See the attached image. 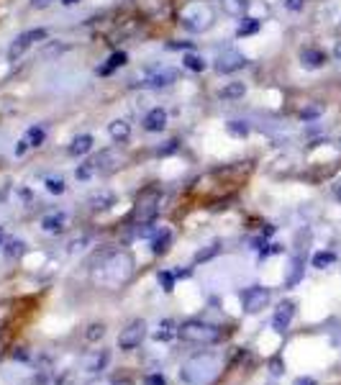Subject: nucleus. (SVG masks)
<instances>
[{
    "label": "nucleus",
    "instance_id": "6ab92c4d",
    "mask_svg": "<svg viewBox=\"0 0 341 385\" xmlns=\"http://www.w3.org/2000/svg\"><path fill=\"white\" fill-rule=\"evenodd\" d=\"M169 244H172V231L164 229L162 234H157V239L152 242V252L154 254H164L167 249H169Z\"/></svg>",
    "mask_w": 341,
    "mask_h": 385
},
{
    "label": "nucleus",
    "instance_id": "f03ea898",
    "mask_svg": "<svg viewBox=\"0 0 341 385\" xmlns=\"http://www.w3.org/2000/svg\"><path fill=\"white\" fill-rule=\"evenodd\" d=\"M210 10L208 8H203V5H190L183 16H180V24H183L187 31H206L210 26Z\"/></svg>",
    "mask_w": 341,
    "mask_h": 385
},
{
    "label": "nucleus",
    "instance_id": "9b49d317",
    "mask_svg": "<svg viewBox=\"0 0 341 385\" xmlns=\"http://www.w3.org/2000/svg\"><path fill=\"white\" fill-rule=\"evenodd\" d=\"M159 213V195L154 192L152 195V200H144V203H139V211H136V219H139L141 223H149V221H154V216Z\"/></svg>",
    "mask_w": 341,
    "mask_h": 385
},
{
    "label": "nucleus",
    "instance_id": "58836bf2",
    "mask_svg": "<svg viewBox=\"0 0 341 385\" xmlns=\"http://www.w3.org/2000/svg\"><path fill=\"white\" fill-rule=\"evenodd\" d=\"M295 385H315V380L313 378H298V380H295Z\"/></svg>",
    "mask_w": 341,
    "mask_h": 385
},
{
    "label": "nucleus",
    "instance_id": "7c9ffc66",
    "mask_svg": "<svg viewBox=\"0 0 341 385\" xmlns=\"http://www.w3.org/2000/svg\"><path fill=\"white\" fill-rule=\"evenodd\" d=\"M21 252H24V242H10L8 244V257H16Z\"/></svg>",
    "mask_w": 341,
    "mask_h": 385
},
{
    "label": "nucleus",
    "instance_id": "f704fd0d",
    "mask_svg": "<svg viewBox=\"0 0 341 385\" xmlns=\"http://www.w3.org/2000/svg\"><path fill=\"white\" fill-rule=\"evenodd\" d=\"M26 149H28V141L26 139H21L18 144H16V154L21 157V154H26Z\"/></svg>",
    "mask_w": 341,
    "mask_h": 385
},
{
    "label": "nucleus",
    "instance_id": "ddd939ff",
    "mask_svg": "<svg viewBox=\"0 0 341 385\" xmlns=\"http://www.w3.org/2000/svg\"><path fill=\"white\" fill-rule=\"evenodd\" d=\"M108 134H110V139L113 141H118V144H123L129 137H131V123L129 121H123V118H116L108 126Z\"/></svg>",
    "mask_w": 341,
    "mask_h": 385
},
{
    "label": "nucleus",
    "instance_id": "412c9836",
    "mask_svg": "<svg viewBox=\"0 0 341 385\" xmlns=\"http://www.w3.org/2000/svg\"><path fill=\"white\" fill-rule=\"evenodd\" d=\"M90 208H108V206H113V192H108V190H103V192H95V195H90Z\"/></svg>",
    "mask_w": 341,
    "mask_h": 385
},
{
    "label": "nucleus",
    "instance_id": "e433bc0d",
    "mask_svg": "<svg viewBox=\"0 0 341 385\" xmlns=\"http://www.w3.org/2000/svg\"><path fill=\"white\" fill-rule=\"evenodd\" d=\"M82 244H87V236H82V239L72 242V244H70V249H72V252H77V249H82Z\"/></svg>",
    "mask_w": 341,
    "mask_h": 385
},
{
    "label": "nucleus",
    "instance_id": "f3484780",
    "mask_svg": "<svg viewBox=\"0 0 341 385\" xmlns=\"http://www.w3.org/2000/svg\"><path fill=\"white\" fill-rule=\"evenodd\" d=\"M183 67H185V70H190V72H203V70L208 67V62L203 59L200 54L187 52V54H183Z\"/></svg>",
    "mask_w": 341,
    "mask_h": 385
},
{
    "label": "nucleus",
    "instance_id": "c85d7f7f",
    "mask_svg": "<svg viewBox=\"0 0 341 385\" xmlns=\"http://www.w3.org/2000/svg\"><path fill=\"white\" fill-rule=\"evenodd\" d=\"M105 362H108V352H100V355H95V357H93V362L87 365V370L98 372V370H103V367H105Z\"/></svg>",
    "mask_w": 341,
    "mask_h": 385
},
{
    "label": "nucleus",
    "instance_id": "dca6fc26",
    "mask_svg": "<svg viewBox=\"0 0 341 385\" xmlns=\"http://www.w3.org/2000/svg\"><path fill=\"white\" fill-rule=\"evenodd\" d=\"M64 221H67V216L64 213H49V216H44V221H41V226H44V231H49V234H56V231H62L64 229Z\"/></svg>",
    "mask_w": 341,
    "mask_h": 385
},
{
    "label": "nucleus",
    "instance_id": "b1692460",
    "mask_svg": "<svg viewBox=\"0 0 341 385\" xmlns=\"http://www.w3.org/2000/svg\"><path fill=\"white\" fill-rule=\"evenodd\" d=\"M26 141H28V146H41L44 141H47V131H44L41 126H31L26 131Z\"/></svg>",
    "mask_w": 341,
    "mask_h": 385
},
{
    "label": "nucleus",
    "instance_id": "cd10ccee",
    "mask_svg": "<svg viewBox=\"0 0 341 385\" xmlns=\"http://www.w3.org/2000/svg\"><path fill=\"white\" fill-rule=\"evenodd\" d=\"M47 190L54 195H62L64 192V180L62 177H47Z\"/></svg>",
    "mask_w": 341,
    "mask_h": 385
},
{
    "label": "nucleus",
    "instance_id": "72a5a7b5",
    "mask_svg": "<svg viewBox=\"0 0 341 385\" xmlns=\"http://www.w3.org/2000/svg\"><path fill=\"white\" fill-rule=\"evenodd\" d=\"M146 385H167V380H164V375H149Z\"/></svg>",
    "mask_w": 341,
    "mask_h": 385
},
{
    "label": "nucleus",
    "instance_id": "4c0bfd02",
    "mask_svg": "<svg viewBox=\"0 0 341 385\" xmlns=\"http://www.w3.org/2000/svg\"><path fill=\"white\" fill-rule=\"evenodd\" d=\"M52 0H31V8H47Z\"/></svg>",
    "mask_w": 341,
    "mask_h": 385
},
{
    "label": "nucleus",
    "instance_id": "37998d69",
    "mask_svg": "<svg viewBox=\"0 0 341 385\" xmlns=\"http://www.w3.org/2000/svg\"><path fill=\"white\" fill-rule=\"evenodd\" d=\"M75 3H79V0H62V5H75Z\"/></svg>",
    "mask_w": 341,
    "mask_h": 385
},
{
    "label": "nucleus",
    "instance_id": "bb28decb",
    "mask_svg": "<svg viewBox=\"0 0 341 385\" xmlns=\"http://www.w3.org/2000/svg\"><path fill=\"white\" fill-rule=\"evenodd\" d=\"M321 113H323V106H308V108L300 110V118H303V121H315Z\"/></svg>",
    "mask_w": 341,
    "mask_h": 385
},
{
    "label": "nucleus",
    "instance_id": "f257e3e1",
    "mask_svg": "<svg viewBox=\"0 0 341 385\" xmlns=\"http://www.w3.org/2000/svg\"><path fill=\"white\" fill-rule=\"evenodd\" d=\"M180 336L185 342H192V344H208V342H215L218 339V329L206 321H185L180 326Z\"/></svg>",
    "mask_w": 341,
    "mask_h": 385
},
{
    "label": "nucleus",
    "instance_id": "473e14b6",
    "mask_svg": "<svg viewBox=\"0 0 341 385\" xmlns=\"http://www.w3.org/2000/svg\"><path fill=\"white\" fill-rule=\"evenodd\" d=\"M159 282H164V290H172V275L169 273H159Z\"/></svg>",
    "mask_w": 341,
    "mask_h": 385
},
{
    "label": "nucleus",
    "instance_id": "1a4fd4ad",
    "mask_svg": "<svg viewBox=\"0 0 341 385\" xmlns=\"http://www.w3.org/2000/svg\"><path fill=\"white\" fill-rule=\"evenodd\" d=\"M144 129L152 131V134L164 131V129H167V110H164V108H152V110L144 116Z\"/></svg>",
    "mask_w": 341,
    "mask_h": 385
},
{
    "label": "nucleus",
    "instance_id": "5701e85b",
    "mask_svg": "<svg viewBox=\"0 0 341 385\" xmlns=\"http://www.w3.org/2000/svg\"><path fill=\"white\" fill-rule=\"evenodd\" d=\"M259 21L257 18H241V24H238V28H236V36H252V33H257L259 31Z\"/></svg>",
    "mask_w": 341,
    "mask_h": 385
},
{
    "label": "nucleus",
    "instance_id": "4468645a",
    "mask_svg": "<svg viewBox=\"0 0 341 385\" xmlns=\"http://www.w3.org/2000/svg\"><path fill=\"white\" fill-rule=\"evenodd\" d=\"M126 62H129V54H126V52H113V54L108 56V62H105L103 67H98V75L105 77V75H110V72H116L118 67H123Z\"/></svg>",
    "mask_w": 341,
    "mask_h": 385
},
{
    "label": "nucleus",
    "instance_id": "c9c22d12",
    "mask_svg": "<svg viewBox=\"0 0 341 385\" xmlns=\"http://www.w3.org/2000/svg\"><path fill=\"white\" fill-rule=\"evenodd\" d=\"M172 152H177V141H169L164 149H159V154H172Z\"/></svg>",
    "mask_w": 341,
    "mask_h": 385
},
{
    "label": "nucleus",
    "instance_id": "9d476101",
    "mask_svg": "<svg viewBox=\"0 0 341 385\" xmlns=\"http://www.w3.org/2000/svg\"><path fill=\"white\" fill-rule=\"evenodd\" d=\"M175 80H177V72L175 70H157L152 75H146L144 85H149V87H167V85H172Z\"/></svg>",
    "mask_w": 341,
    "mask_h": 385
},
{
    "label": "nucleus",
    "instance_id": "393cba45",
    "mask_svg": "<svg viewBox=\"0 0 341 385\" xmlns=\"http://www.w3.org/2000/svg\"><path fill=\"white\" fill-rule=\"evenodd\" d=\"M334 262H336L334 252H315L313 254V267H318V270H326L328 265H334Z\"/></svg>",
    "mask_w": 341,
    "mask_h": 385
},
{
    "label": "nucleus",
    "instance_id": "f8f14e48",
    "mask_svg": "<svg viewBox=\"0 0 341 385\" xmlns=\"http://www.w3.org/2000/svg\"><path fill=\"white\" fill-rule=\"evenodd\" d=\"M244 95H246V82H238V80L226 82L218 90V98L221 100H238V98H244Z\"/></svg>",
    "mask_w": 341,
    "mask_h": 385
},
{
    "label": "nucleus",
    "instance_id": "0eeeda50",
    "mask_svg": "<svg viewBox=\"0 0 341 385\" xmlns=\"http://www.w3.org/2000/svg\"><path fill=\"white\" fill-rule=\"evenodd\" d=\"M292 316H295V303L292 301H282L277 305L275 316H272V326H275L277 331H285L290 326V321H292Z\"/></svg>",
    "mask_w": 341,
    "mask_h": 385
},
{
    "label": "nucleus",
    "instance_id": "39448f33",
    "mask_svg": "<svg viewBox=\"0 0 341 385\" xmlns=\"http://www.w3.org/2000/svg\"><path fill=\"white\" fill-rule=\"evenodd\" d=\"M241 303H244V311L249 313H257V311H262L264 305L269 303V290L262 288V285H252V288H246L241 293Z\"/></svg>",
    "mask_w": 341,
    "mask_h": 385
},
{
    "label": "nucleus",
    "instance_id": "20e7f679",
    "mask_svg": "<svg viewBox=\"0 0 341 385\" xmlns=\"http://www.w3.org/2000/svg\"><path fill=\"white\" fill-rule=\"evenodd\" d=\"M246 67V56L241 52H236V49H229V52H223L215 56V62H213V70L218 72V75H231L236 70H244Z\"/></svg>",
    "mask_w": 341,
    "mask_h": 385
},
{
    "label": "nucleus",
    "instance_id": "7ed1b4c3",
    "mask_svg": "<svg viewBox=\"0 0 341 385\" xmlns=\"http://www.w3.org/2000/svg\"><path fill=\"white\" fill-rule=\"evenodd\" d=\"M47 39V28H31V31H24L21 36L10 44V49H8V59L10 62H16L21 54H24L28 47H33L36 41H44Z\"/></svg>",
    "mask_w": 341,
    "mask_h": 385
},
{
    "label": "nucleus",
    "instance_id": "6e6552de",
    "mask_svg": "<svg viewBox=\"0 0 341 385\" xmlns=\"http://www.w3.org/2000/svg\"><path fill=\"white\" fill-rule=\"evenodd\" d=\"M326 62H328L326 52L315 49V47H305V49L300 52V64L305 67V70H318V67H323Z\"/></svg>",
    "mask_w": 341,
    "mask_h": 385
},
{
    "label": "nucleus",
    "instance_id": "79ce46f5",
    "mask_svg": "<svg viewBox=\"0 0 341 385\" xmlns=\"http://www.w3.org/2000/svg\"><path fill=\"white\" fill-rule=\"evenodd\" d=\"M334 190H336V195L341 198V183H334Z\"/></svg>",
    "mask_w": 341,
    "mask_h": 385
},
{
    "label": "nucleus",
    "instance_id": "aec40b11",
    "mask_svg": "<svg viewBox=\"0 0 341 385\" xmlns=\"http://www.w3.org/2000/svg\"><path fill=\"white\" fill-rule=\"evenodd\" d=\"M177 334H180V326L175 329V321H169V319H167V321L159 324V329H157V334H154V336L159 339V342H169V339L177 336Z\"/></svg>",
    "mask_w": 341,
    "mask_h": 385
},
{
    "label": "nucleus",
    "instance_id": "2eb2a0df",
    "mask_svg": "<svg viewBox=\"0 0 341 385\" xmlns=\"http://www.w3.org/2000/svg\"><path fill=\"white\" fill-rule=\"evenodd\" d=\"M93 137L90 134H79V137H75L72 139V144H70V154L72 157H82V154H87L90 149H93Z\"/></svg>",
    "mask_w": 341,
    "mask_h": 385
},
{
    "label": "nucleus",
    "instance_id": "423d86ee",
    "mask_svg": "<svg viewBox=\"0 0 341 385\" xmlns=\"http://www.w3.org/2000/svg\"><path fill=\"white\" fill-rule=\"evenodd\" d=\"M146 336V324L144 321H131L126 329H121V336H118V347L121 349H136Z\"/></svg>",
    "mask_w": 341,
    "mask_h": 385
},
{
    "label": "nucleus",
    "instance_id": "a211bd4d",
    "mask_svg": "<svg viewBox=\"0 0 341 385\" xmlns=\"http://www.w3.org/2000/svg\"><path fill=\"white\" fill-rule=\"evenodd\" d=\"M226 129H229V134H231V137H236V139H246V137H249V131H252L249 121H241V118L229 121V123H226Z\"/></svg>",
    "mask_w": 341,
    "mask_h": 385
},
{
    "label": "nucleus",
    "instance_id": "c756f323",
    "mask_svg": "<svg viewBox=\"0 0 341 385\" xmlns=\"http://www.w3.org/2000/svg\"><path fill=\"white\" fill-rule=\"evenodd\" d=\"M93 172H95L93 165L85 162V165H79V167H77V172H75V175H77V180H90V177H93Z\"/></svg>",
    "mask_w": 341,
    "mask_h": 385
},
{
    "label": "nucleus",
    "instance_id": "c03bdc74",
    "mask_svg": "<svg viewBox=\"0 0 341 385\" xmlns=\"http://www.w3.org/2000/svg\"><path fill=\"white\" fill-rule=\"evenodd\" d=\"M0 244H3V231H0Z\"/></svg>",
    "mask_w": 341,
    "mask_h": 385
},
{
    "label": "nucleus",
    "instance_id": "a19ab883",
    "mask_svg": "<svg viewBox=\"0 0 341 385\" xmlns=\"http://www.w3.org/2000/svg\"><path fill=\"white\" fill-rule=\"evenodd\" d=\"M190 44L187 41H183V44H169V49H187Z\"/></svg>",
    "mask_w": 341,
    "mask_h": 385
},
{
    "label": "nucleus",
    "instance_id": "2f4dec72",
    "mask_svg": "<svg viewBox=\"0 0 341 385\" xmlns=\"http://www.w3.org/2000/svg\"><path fill=\"white\" fill-rule=\"evenodd\" d=\"M303 5H305V0H285V8H288V10H292V13L303 10Z\"/></svg>",
    "mask_w": 341,
    "mask_h": 385
},
{
    "label": "nucleus",
    "instance_id": "a878e982",
    "mask_svg": "<svg viewBox=\"0 0 341 385\" xmlns=\"http://www.w3.org/2000/svg\"><path fill=\"white\" fill-rule=\"evenodd\" d=\"M103 336H105V326L103 324H93V326H87V331H85L87 342H100Z\"/></svg>",
    "mask_w": 341,
    "mask_h": 385
},
{
    "label": "nucleus",
    "instance_id": "ea45409f",
    "mask_svg": "<svg viewBox=\"0 0 341 385\" xmlns=\"http://www.w3.org/2000/svg\"><path fill=\"white\" fill-rule=\"evenodd\" d=\"M334 56L341 62V41H336V47H334Z\"/></svg>",
    "mask_w": 341,
    "mask_h": 385
},
{
    "label": "nucleus",
    "instance_id": "4be33fe9",
    "mask_svg": "<svg viewBox=\"0 0 341 385\" xmlns=\"http://www.w3.org/2000/svg\"><path fill=\"white\" fill-rule=\"evenodd\" d=\"M246 8H249V0H223V10H226V13H231V16H241L244 18Z\"/></svg>",
    "mask_w": 341,
    "mask_h": 385
}]
</instances>
